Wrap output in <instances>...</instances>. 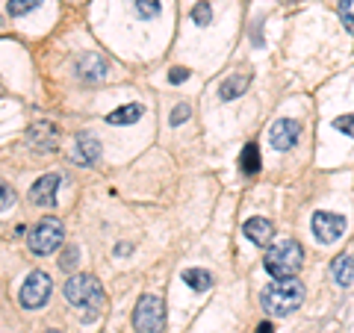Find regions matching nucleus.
Returning <instances> with one entry per match:
<instances>
[{
	"mask_svg": "<svg viewBox=\"0 0 354 333\" xmlns=\"http://www.w3.org/2000/svg\"><path fill=\"white\" fill-rule=\"evenodd\" d=\"M257 333H272V325H260V330Z\"/></svg>",
	"mask_w": 354,
	"mask_h": 333,
	"instance_id": "28",
	"label": "nucleus"
},
{
	"mask_svg": "<svg viewBox=\"0 0 354 333\" xmlns=\"http://www.w3.org/2000/svg\"><path fill=\"white\" fill-rule=\"evenodd\" d=\"M183 283H189L195 292H207L213 286V274L204 272V269H186L183 272Z\"/></svg>",
	"mask_w": 354,
	"mask_h": 333,
	"instance_id": "17",
	"label": "nucleus"
},
{
	"mask_svg": "<svg viewBox=\"0 0 354 333\" xmlns=\"http://www.w3.org/2000/svg\"><path fill=\"white\" fill-rule=\"evenodd\" d=\"M48 333H57V330H48Z\"/></svg>",
	"mask_w": 354,
	"mask_h": 333,
	"instance_id": "29",
	"label": "nucleus"
},
{
	"mask_svg": "<svg viewBox=\"0 0 354 333\" xmlns=\"http://www.w3.org/2000/svg\"><path fill=\"white\" fill-rule=\"evenodd\" d=\"M334 127H337L339 133H348V136H354V115H339V118L334 121Z\"/></svg>",
	"mask_w": 354,
	"mask_h": 333,
	"instance_id": "25",
	"label": "nucleus"
},
{
	"mask_svg": "<svg viewBox=\"0 0 354 333\" xmlns=\"http://www.w3.org/2000/svg\"><path fill=\"white\" fill-rule=\"evenodd\" d=\"M192 115V109H189V104H177L174 109H171V124L177 127V124H183L186 118Z\"/></svg>",
	"mask_w": 354,
	"mask_h": 333,
	"instance_id": "24",
	"label": "nucleus"
},
{
	"mask_svg": "<svg viewBox=\"0 0 354 333\" xmlns=\"http://www.w3.org/2000/svg\"><path fill=\"white\" fill-rule=\"evenodd\" d=\"M310 227H313V236L322 242V245H330V242H337L342 236L346 218L337 216V213H316L313 221H310Z\"/></svg>",
	"mask_w": 354,
	"mask_h": 333,
	"instance_id": "7",
	"label": "nucleus"
},
{
	"mask_svg": "<svg viewBox=\"0 0 354 333\" xmlns=\"http://www.w3.org/2000/svg\"><path fill=\"white\" fill-rule=\"evenodd\" d=\"M106 71H109V65H106V59L101 57V53H83L80 59H77V77H80L83 83H101L104 77H106Z\"/></svg>",
	"mask_w": 354,
	"mask_h": 333,
	"instance_id": "10",
	"label": "nucleus"
},
{
	"mask_svg": "<svg viewBox=\"0 0 354 333\" xmlns=\"http://www.w3.org/2000/svg\"><path fill=\"white\" fill-rule=\"evenodd\" d=\"M41 3V0H9V15L12 18H18V15H27V12H32V9H36Z\"/></svg>",
	"mask_w": 354,
	"mask_h": 333,
	"instance_id": "19",
	"label": "nucleus"
},
{
	"mask_svg": "<svg viewBox=\"0 0 354 333\" xmlns=\"http://www.w3.org/2000/svg\"><path fill=\"white\" fill-rule=\"evenodd\" d=\"M97 157H101V142H97L92 133H80L74 142V162L92 165V162H97Z\"/></svg>",
	"mask_w": 354,
	"mask_h": 333,
	"instance_id": "12",
	"label": "nucleus"
},
{
	"mask_svg": "<svg viewBox=\"0 0 354 333\" xmlns=\"http://www.w3.org/2000/svg\"><path fill=\"white\" fill-rule=\"evenodd\" d=\"M301 301H304V286H301V280H298V277L272 280V283L263 289V295H260L263 310H266L269 316H274V318H283V316L295 313V310L301 307Z\"/></svg>",
	"mask_w": 354,
	"mask_h": 333,
	"instance_id": "2",
	"label": "nucleus"
},
{
	"mask_svg": "<svg viewBox=\"0 0 354 333\" xmlns=\"http://www.w3.org/2000/svg\"><path fill=\"white\" fill-rule=\"evenodd\" d=\"M62 239H65V227L59 225V221L57 218H41L39 225L30 230L27 245L36 257H48V254H53L62 245Z\"/></svg>",
	"mask_w": 354,
	"mask_h": 333,
	"instance_id": "5",
	"label": "nucleus"
},
{
	"mask_svg": "<svg viewBox=\"0 0 354 333\" xmlns=\"http://www.w3.org/2000/svg\"><path fill=\"white\" fill-rule=\"evenodd\" d=\"M330 277L337 280V286H351L354 283V257H337L330 265Z\"/></svg>",
	"mask_w": 354,
	"mask_h": 333,
	"instance_id": "15",
	"label": "nucleus"
},
{
	"mask_svg": "<svg viewBox=\"0 0 354 333\" xmlns=\"http://www.w3.org/2000/svg\"><path fill=\"white\" fill-rule=\"evenodd\" d=\"M57 192H59V177L57 174H44L39 177L30 189V201L36 207H53L57 204Z\"/></svg>",
	"mask_w": 354,
	"mask_h": 333,
	"instance_id": "11",
	"label": "nucleus"
},
{
	"mask_svg": "<svg viewBox=\"0 0 354 333\" xmlns=\"http://www.w3.org/2000/svg\"><path fill=\"white\" fill-rule=\"evenodd\" d=\"M165 325V304L160 295H142L133 310V327L136 333H162Z\"/></svg>",
	"mask_w": 354,
	"mask_h": 333,
	"instance_id": "4",
	"label": "nucleus"
},
{
	"mask_svg": "<svg viewBox=\"0 0 354 333\" xmlns=\"http://www.w3.org/2000/svg\"><path fill=\"white\" fill-rule=\"evenodd\" d=\"M298 133H301V127H298V121L292 118H281L274 121V124L269 127V142L274 151H290L295 142H298Z\"/></svg>",
	"mask_w": 354,
	"mask_h": 333,
	"instance_id": "9",
	"label": "nucleus"
},
{
	"mask_svg": "<svg viewBox=\"0 0 354 333\" xmlns=\"http://www.w3.org/2000/svg\"><path fill=\"white\" fill-rule=\"evenodd\" d=\"M242 233H245V236L254 242V245H269L272 236H274V227H272L269 218L257 216V218H248L245 225H242Z\"/></svg>",
	"mask_w": 354,
	"mask_h": 333,
	"instance_id": "13",
	"label": "nucleus"
},
{
	"mask_svg": "<svg viewBox=\"0 0 354 333\" xmlns=\"http://www.w3.org/2000/svg\"><path fill=\"white\" fill-rule=\"evenodd\" d=\"M133 6H136L139 18H153V15H160V0H133Z\"/></svg>",
	"mask_w": 354,
	"mask_h": 333,
	"instance_id": "21",
	"label": "nucleus"
},
{
	"mask_svg": "<svg viewBox=\"0 0 354 333\" xmlns=\"http://www.w3.org/2000/svg\"><path fill=\"white\" fill-rule=\"evenodd\" d=\"M50 292H53L50 277L44 272H30L24 286H21V304H24L27 310H39V307L48 304Z\"/></svg>",
	"mask_w": 354,
	"mask_h": 333,
	"instance_id": "6",
	"label": "nucleus"
},
{
	"mask_svg": "<svg viewBox=\"0 0 354 333\" xmlns=\"http://www.w3.org/2000/svg\"><path fill=\"white\" fill-rule=\"evenodd\" d=\"M169 80L171 83H186V80H189V68H171L169 71Z\"/></svg>",
	"mask_w": 354,
	"mask_h": 333,
	"instance_id": "26",
	"label": "nucleus"
},
{
	"mask_svg": "<svg viewBox=\"0 0 354 333\" xmlns=\"http://www.w3.org/2000/svg\"><path fill=\"white\" fill-rule=\"evenodd\" d=\"M192 21H195L198 27H207L209 21H213V9H209V3H198L192 9Z\"/></svg>",
	"mask_w": 354,
	"mask_h": 333,
	"instance_id": "22",
	"label": "nucleus"
},
{
	"mask_svg": "<svg viewBox=\"0 0 354 333\" xmlns=\"http://www.w3.org/2000/svg\"><path fill=\"white\" fill-rule=\"evenodd\" d=\"M65 298H68V304H74L77 310H80L83 321H95L97 316H101L104 304H106L104 286L92 274H74V277H68V283H65Z\"/></svg>",
	"mask_w": 354,
	"mask_h": 333,
	"instance_id": "1",
	"label": "nucleus"
},
{
	"mask_svg": "<svg viewBox=\"0 0 354 333\" xmlns=\"http://www.w3.org/2000/svg\"><path fill=\"white\" fill-rule=\"evenodd\" d=\"M74 260H77V251L71 248L68 254H65V257L59 260V265H62V269H74Z\"/></svg>",
	"mask_w": 354,
	"mask_h": 333,
	"instance_id": "27",
	"label": "nucleus"
},
{
	"mask_svg": "<svg viewBox=\"0 0 354 333\" xmlns=\"http://www.w3.org/2000/svg\"><path fill=\"white\" fill-rule=\"evenodd\" d=\"M239 165H242V171H245V174H257V171H260V151H257V145H254V142H248L245 151H242Z\"/></svg>",
	"mask_w": 354,
	"mask_h": 333,
	"instance_id": "18",
	"label": "nucleus"
},
{
	"mask_svg": "<svg viewBox=\"0 0 354 333\" xmlns=\"http://www.w3.org/2000/svg\"><path fill=\"white\" fill-rule=\"evenodd\" d=\"M339 18H342V27L354 36V0H339Z\"/></svg>",
	"mask_w": 354,
	"mask_h": 333,
	"instance_id": "20",
	"label": "nucleus"
},
{
	"mask_svg": "<svg viewBox=\"0 0 354 333\" xmlns=\"http://www.w3.org/2000/svg\"><path fill=\"white\" fill-rule=\"evenodd\" d=\"M27 142L36 151L50 153V151H57V145H59V130H57L53 121H36V124L27 130Z\"/></svg>",
	"mask_w": 354,
	"mask_h": 333,
	"instance_id": "8",
	"label": "nucleus"
},
{
	"mask_svg": "<svg viewBox=\"0 0 354 333\" xmlns=\"http://www.w3.org/2000/svg\"><path fill=\"white\" fill-rule=\"evenodd\" d=\"M12 204H15V192H12V189H9L3 180H0V213H3V209H9Z\"/></svg>",
	"mask_w": 354,
	"mask_h": 333,
	"instance_id": "23",
	"label": "nucleus"
},
{
	"mask_svg": "<svg viewBox=\"0 0 354 333\" xmlns=\"http://www.w3.org/2000/svg\"><path fill=\"white\" fill-rule=\"evenodd\" d=\"M304 265V251L295 239H286L272 245V251L266 254V272H269L274 280H283V277H295L298 269Z\"/></svg>",
	"mask_w": 354,
	"mask_h": 333,
	"instance_id": "3",
	"label": "nucleus"
},
{
	"mask_svg": "<svg viewBox=\"0 0 354 333\" xmlns=\"http://www.w3.org/2000/svg\"><path fill=\"white\" fill-rule=\"evenodd\" d=\"M142 113H145L142 104H127V106L115 109V113H109L106 121H109V124H115V127H121V124H133V121H139Z\"/></svg>",
	"mask_w": 354,
	"mask_h": 333,
	"instance_id": "16",
	"label": "nucleus"
},
{
	"mask_svg": "<svg viewBox=\"0 0 354 333\" xmlns=\"http://www.w3.org/2000/svg\"><path fill=\"white\" fill-rule=\"evenodd\" d=\"M248 83H251V74H245V71H236V74L225 77V83L218 86L221 101H236V97H242V92L248 88Z\"/></svg>",
	"mask_w": 354,
	"mask_h": 333,
	"instance_id": "14",
	"label": "nucleus"
}]
</instances>
